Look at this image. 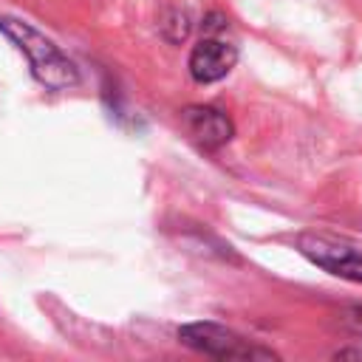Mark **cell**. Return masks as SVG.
Returning a JSON list of instances; mask_svg holds the SVG:
<instances>
[{"label":"cell","instance_id":"obj_1","mask_svg":"<svg viewBox=\"0 0 362 362\" xmlns=\"http://www.w3.org/2000/svg\"><path fill=\"white\" fill-rule=\"evenodd\" d=\"M0 31L28 57L31 74L42 88L68 90V88L79 85V68L74 65V59H68V54H62L59 45L54 40H48L42 31H37L31 23L3 14L0 17Z\"/></svg>","mask_w":362,"mask_h":362},{"label":"cell","instance_id":"obj_2","mask_svg":"<svg viewBox=\"0 0 362 362\" xmlns=\"http://www.w3.org/2000/svg\"><path fill=\"white\" fill-rule=\"evenodd\" d=\"M178 339L189 345L192 351H201L215 359H274L272 351L252 345L232 328H223L218 322H189L178 328Z\"/></svg>","mask_w":362,"mask_h":362},{"label":"cell","instance_id":"obj_3","mask_svg":"<svg viewBox=\"0 0 362 362\" xmlns=\"http://www.w3.org/2000/svg\"><path fill=\"white\" fill-rule=\"evenodd\" d=\"M297 249L320 269L351 280L362 283V246L348 240V238H334V235H303L297 240Z\"/></svg>","mask_w":362,"mask_h":362},{"label":"cell","instance_id":"obj_4","mask_svg":"<svg viewBox=\"0 0 362 362\" xmlns=\"http://www.w3.org/2000/svg\"><path fill=\"white\" fill-rule=\"evenodd\" d=\"M238 62V51L232 42L221 37H204L189 54V74L195 82H218Z\"/></svg>","mask_w":362,"mask_h":362},{"label":"cell","instance_id":"obj_5","mask_svg":"<svg viewBox=\"0 0 362 362\" xmlns=\"http://www.w3.org/2000/svg\"><path fill=\"white\" fill-rule=\"evenodd\" d=\"M181 122L187 127V133L201 144V147H221L232 139V122L223 110L209 107V105H192L181 110Z\"/></svg>","mask_w":362,"mask_h":362},{"label":"cell","instance_id":"obj_6","mask_svg":"<svg viewBox=\"0 0 362 362\" xmlns=\"http://www.w3.org/2000/svg\"><path fill=\"white\" fill-rule=\"evenodd\" d=\"M161 31H164V37L170 42H181L189 34V17L184 11H178V8H170L164 14V20H161Z\"/></svg>","mask_w":362,"mask_h":362},{"label":"cell","instance_id":"obj_7","mask_svg":"<svg viewBox=\"0 0 362 362\" xmlns=\"http://www.w3.org/2000/svg\"><path fill=\"white\" fill-rule=\"evenodd\" d=\"M348 322H351V325H354V328H356V331L362 334V311H359V308H356V311H351V317H348Z\"/></svg>","mask_w":362,"mask_h":362}]
</instances>
